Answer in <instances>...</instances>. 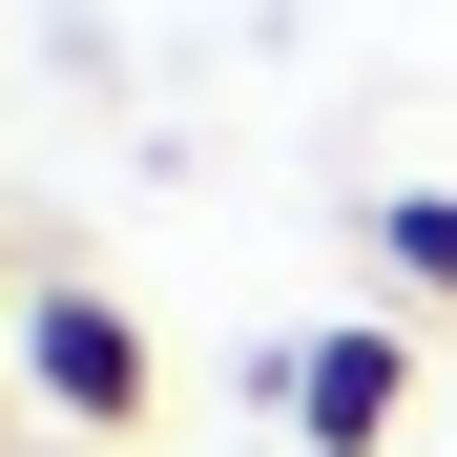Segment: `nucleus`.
<instances>
[{
	"instance_id": "3",
	"label": "nucleus",
	"mask_w": 457,
	"mask_h": 457,
	"mask_svg": "<svg viewBox=\"0 0 457 457\" xmlns=\"http://www.w3.org/2000/svg\"><path fill=\"white\" fill-rule=\"evenodd\" d=\"M374 270L395 312H457V187H374Z\"/></svg>"
},
{
	"instance_id": "4",
	"label": "nucleus",
	"mask_w": 457,
	"mask_h": 457,
	"mask_svg": "<svg viewBox=\"0 0 457 457\" xmlns=\"http://www.w3.org/2000/svg\"><path fill=\"white\" fill-rule=\"evenodd\" d=\"M0 416H21V353H0Z\"/></svg>"
},
{
	"instance_id": "2",
	"label": "nucleus",
	"mask_w": 457,
	"mask_h": 457,
	"mask_svg": "<svg viewBox=\"0 0 457 457\" xmlns=\"http://www.w3.org/2000/svg\"><path fill=\"white\" fill-rule=\"evenodd\" d=\"M270 416L312 436V457H395V416H416V333H395V312L291 333V353H270Z\"/></svg>"
},
{
	"instance_id": "1",
	"label": "nucleus",
	"mask_w": 457,
	"mask_h": 457,
	"mask_svg": "<svg viewBox=\"0 0 457 457\" xmlns=\"http://www.w3.org/2000/svg\"><path fill=\"white\" fill-rule=\"evenodd\" d=\"M0 353H21V416H42V436H84V457H125L145 416H167L145 312H125V291H84V270H21V291H0Z\"/></svg>"
}]
</instances>
